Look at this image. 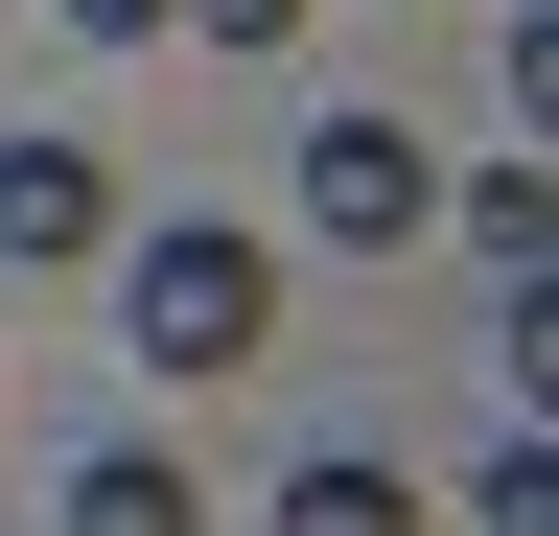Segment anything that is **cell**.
Returning <instances> with one entry per match:
<instances>
[{"label":"cell","mask_w":559,"mask_h":536,"mask_svg":"<svg viewBox=\"0 0 559 536\" xmlns=\"http://www.w3.org/2000/svg\"><path fill=\"white\" fill-rule=\"evenodd\" d=\"M117 303H140V373H164V396H210V373H257V350H280V257H257L234 211H164Z\"/></svg>","instance_id":"cell-1"},{"label":"cell","mask_w":559,"mask_h":536,"mask_svg":"<svg viewBox=\"0 0 559 536\" xmlns=\"http://www.w3.org/2000/svg\"><path fill=\"white\" fill-rule=\"evenodd\" d=\"M304 234H349V257H419V234H443L419 117H326V141H304Z\"/></svg>","instance_id":"cell-2"},{"label":"cell","mask_w":559,"mask_h":536,"mask_svg":"<svg viewBox=\"0 0 559 536\" xmlns=\"http://www.w3.org/2000/svg\"><path fill=\"white\" fill-rule=\"evenodd\" d=\"M0 257H24V281L117 257V164H94V141H0Z\"/></svg>","instance_id":"cell-3"},{"label":"cell","mask_w":559,"mask_h":536,"mask_svg":"<svg viewBox=\"0 0 559 536\" xmlns=\"http://www.w3.org/2000/svg\"><path fill=\"white\" fill-rule=\"evenodd\" d=\"M70 536H210V513H187L164 443H117V466H70Z\"/></svg>","instance_id":"cell-4"},{"label":"cell","mask_w":559,"mask_h":536,"mask_svg":"<svg viewBox=\"0 0 559 536\" xmlns=\"http://www.w3.org/2000/svg\"><path fill=\"white\" fill-rule=\"evenodd\" d=\"M280 536H419V490H396V466H349V443H326V466H280Z\"/></svg>","instance_id":"cell-5"},{"label":"cell","mask_w":559,"mask_h":536,"mask_svg":"<svg viewBox=\"0 0 559 536\" xmlns=\"http://www.w3.org/2000/svg\"><path fill=\"white\" fill-rule=\"evenodd\" d=\"M164 24H210V47H304V0H164Z\"/></svg>","instance_id":"cell-6"},{"label":"cell","mask_w":559,"mask_h":536,"mask_svg":"<svg viewBox=\"0 0 559 536\" xmlns=\"http://www.w3.org/2000/svg\"><path fill=\"white\" fill-rule=\"evenodd\" d=\"M70 24H94V47H164V0H70Z\"/></svg>","instance_id":"cell-7"}]
</instances>
